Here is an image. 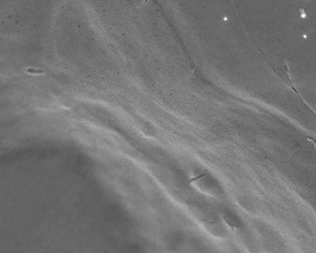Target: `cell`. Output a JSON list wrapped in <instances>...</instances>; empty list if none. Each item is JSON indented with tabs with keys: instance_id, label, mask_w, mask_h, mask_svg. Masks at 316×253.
Returning <instances> with one entry per match:
<instances>
[{
	"instance_id": "obj_1",
	"label": "cell",
	"mask_w": 316,
	"mask_h": 253,
	"mask_svg": "<svg viewBox=\"0 0 316 253\" xmlns=\"http://www.w3.org/2000/svg\"><path fill=\"white\" fill-rule=\"evenodd\" d=\"M224 218L225 222L228 224V226L232 227L233 229H237V228H239V226H240L239 221L237 219L235 214H233V213H230V212H228L227 213H225Z\"/></svg>"
}]
</instances>
